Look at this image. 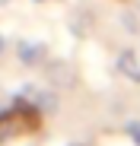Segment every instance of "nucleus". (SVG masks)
<instances>
[{
	"label": "nucleus",
	"instance_id": "obj_6",
	"mask_svg": "<svg viewBox=\"0 0 140 146\" xmlns=\"http://www.w3.org/2000/svg\"><path fill=\"white\" fill-rule=\"evenodd\" d=\"M127 137L140 146V121H131V124H127Z\"/></svg>",
	"mask_w": 140,
	"mask_h": 146
},
{
	"label": "nucleus",
	"instance_id": "obj_7",
	"mask_svg": "<svg viewBox=\"0 0 140 146\" xmlns=\"http://www.w3.org/2000/svg\"><path fill=\"white\" fill-rule=\"evenodd\" d=\"M3 51H7V41H3V35H0V57H3Z\"/></svg>",
	"mask_w": 140,
	"mask_h": 146
},
{
	"label": "nucleus",
	"instance_id": "obj_12",
	"mask_svg": "<svg viewBox=\"0 0 140 146\" xmlns=\"http://www.w3.org/2000/svg\"><path fill=\"white\" fill-rule=\"evenodd\" d=\"M137 54H140V51H137Z\"/></svg>",
	"mask_w": 140,
	"mask_h": 146
},
{
	"label": "nucleus",
	"instance_id": "obj_1",
	"mask_svg": "<svg viewBox=\"0 0 140 146\" xmlns=\"http://www.w3.org/2000/svg\"><path fill=\"white\" fill-rule=\"evenodd\" d=\"M13 54L26 67H45L48 64V44L45 41H32V38H16L13 41Z\"/></svg>",
	"mask_w": 140,
	"mask_h": 146
},
{
	"label": "nucleus",
	"instance_id": "obj_4",
	"mask_svg": "<svg viewBox=\"0 0 140 146\" xmlns=\"http://www.w3.org/2000/svg\"><path fill=\"white\" fill-rule=\"evenodd\" d=\"M48 80L54 83V86H73L77 80H73V70H70L67 64H61V60H51L48 64Z\"/></svg>",
	"mask_w": 140,
	"mask_h": 146
},
{
	"label": "nucleus",
	"instance_id": "obj_8",
	"mask_svg": "<svg viewBox=\"0 0 140 146\" xmlns=\"http://www.w3.org/2000/svg\"><path fill=\"white\" fill-rule=\"evenodd\" d=\"M7 3H13V0H0V7H7Z\"/></svg>",
	"mask_w": 140,
	"mask_h": 146
},
{
	"label": "nucleus",
	"instance_id": "obj_11",
	"mask_svg": "<svg viewBox=\"0 0 140 146\" xmlns=\"http://www.w3.org/2000/svg\"><path fill=\"white\" fill-rule=\"evenodd\" d=\"M38 3H41V0H38Z\"/></svg>",
	"mask_w": 140,
	"mask_h": 146
},
{
	"label": "nucleus",
	"instance_id": "obj_2",
	"mask_svg": "<svg viewBox=\"0 0 140 146\" xmlns=\"http://www.w3.org/2000/svg\"><path fill=\"white\" fill-rule=\"evenodd\" d=\"M19 102L35 108V111H54L57 108V95L48 92V89H38V86H26L22 95H19Z\"/></svg>",
	"mask_w": 140,
	"mask_h": 146
},
{
	"label": "nucleus",
	"instance_id": "obj_3",
	"mask_svg": "<svg viewBox=\"0 0 140 146\" xmlns=\"http://www.w3.org/2000/svg\"><path fill=\"white\" fill-rule=\"evenodd\" d=\"M115 67H118V73H121L127 83H137V86H140V54L134 51V48H124V51H118V57H115Z\"/></svg>",
	"mask_w": 140,
	"mask_h": 146
},
{
	"label": "nucleus",
	"instance_id": "obj_9",
	"mask_svg": "<svg viewBox=\"0 0 140 146\" xmlns=\"http://www.w3.org/2000/svg\"><path fill=\"white\" fill-rule=\"evenodd\" d=\"M70 146H86V143H70Z\"/></svg>",
	"mask_w": 140,
	"mask_h": 146
},
{
	"label": "nucleus",
	"instance_id": "obj_5",
	"mask_svg": "<svg viewBox=\"0 0 140 146\" xmlns=\"http://www.w3.org/2000/svg\"><path fill=\"white\" fill-rule=\"evenodd\" d=\"M124 29H127L131 35H140V26H137V19H134V13H124Z\"/></svg>",
	"mask_w": 140,
	"mask_h": 146
},
{
	"label": "nucleus",
	"instance_id": "obj_10",
	"mask_svg": "<svg viewBox=\"0 0 140 146\" xmlns=\"http://www.w3.org/2000/svg\"><path fill=\"white\" fill-rule=\"evenodd\" d=\"M137 10H140V0H137Z\"/></svg>",
	"mask_w": 140,
	"mask_h": 146
}]
</instances>
